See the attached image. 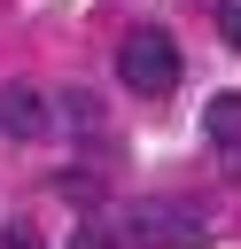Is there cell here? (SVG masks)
Segmentation results:
<instances>
[{
    "mask_svg": "<svg viewBox=\"0 0 241 249\" xmlns=\"http://www.w3.org/2000/svg\"><path fill=\"white\" fill-rule=\"evenodd\" d=\"M0 249H39V233H31V226H23V218H16V226H8V233H0Z\"/></svg>",
    "mask_w": 241,
    "mask_h": 249,
    "instance_id": "8",
    "label": "cell"
},
{
    "mask_svg": "<svg viewBox=\"0 0 241 249\" xmlns=\"http://www.w3.org/2000/svg\"><path fill=\"white\" fill-rule=\"evenodd\" d=\"M54 117H62V124H70V132H101V101H93V93H86V86H70V93H62V101H54Z\"/></svg>",
    "mask_w": 241,
    "mask_h": 249,
    "instance_id": "5",
    "label": "cell"
},
{
    "mask_svg": "<svg viewBox=\"0 0 241 249\" xmlns=\"http://www.w3.org/2000/svg\"><path fill=\"white\" fill-rule=\"evenodd\" d=\"M117 78H124L132 93L163 101V93L179 86V39H171L163 23H140V31H124V47H117Z\"/></svg>",
    "mask_w": 241,
    "mask_h": 249,
    "instance_id": "2",
    "label": "cell"
},
{
    "mask_svg": "<svg viewBox=\"0 0 241 249\" xmlns=\"http://www.w3.org/2000/svg\"><path fill=\"white\" fill-rule=\"evenodd\" d=\"M117 241H124V226H101V218L86 210V218L70 226V241H62V249H117Z\"/></svg>",
    "mask_w": 241,
    "mask_h": 249,
    "instance_id": "6",
    "label": "cell"
},
{
    "mask_svg": "<svg viewBox=\"0 0 241 249\" xmlns=\"http://www.w3.org/2000/svg\"><path fill=\"white\" fill-rule=\"evenodd\" d=\"M124 241H140V249H202L210 218L194 202H179V195H148V202L124 210Z\"/></svg>",
    "mask_w": 241,
    "mask_h": 249,
    "instance_id": "1",
    "label": "cell"
},
{
    "mask_svg": "<svg viewBox=\"0 0 241 249\" xmlns=\"http://www.w3.org/2000/svg\"><path fill=\"white\" fill-rule=\"evenodd\" d=\"M202 132H210V148H218V171L241 179V93H218V101L202 109Z\"/></svg>",
    "mask_w": 241,
    "mask_h": 249,
    "instance_id": "4",
    "label": "cell"
},
{
    "mask_svg": "<svg viewBox=\"0 0 241 249\" xmlns=\"http://www.w3.org/2000/svg\"><path fill=\"white\" fill-rule=\"evenodd\" d=\"M47 132H54V101H47L39 86L8 78V86H0V140L31 148V140H47Z\"/></svg>",
    "mask_w": 241,
    "mask_h": 249,
    "instance_id": "3",
    "label": "cell"
},
{
    "mask_svg": "<svg viewBox=\"0 0 241 249\" xmlns=\"http://www.w3.org/2000/svg\"><path fill=\"white\" fill-rule=\"evenodd\" d=\"M218 31H225V47H241V0H225V8H218Z\"/></svg>",
    "mask_w": 241,
    "mask_h": 249,
    "instance_id": "7",
    "label": "cell"
}]
</instances>
